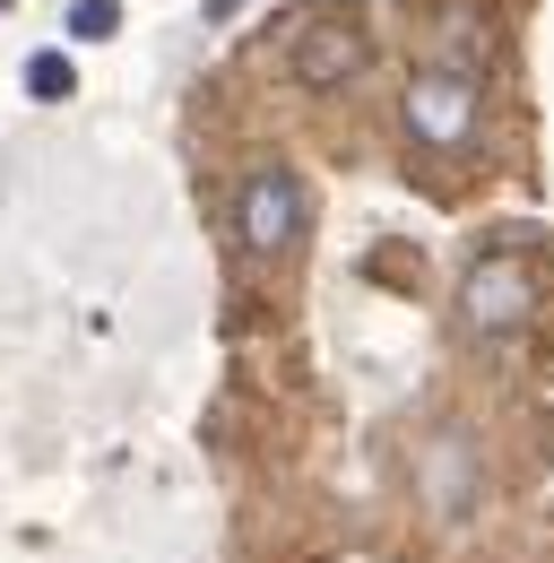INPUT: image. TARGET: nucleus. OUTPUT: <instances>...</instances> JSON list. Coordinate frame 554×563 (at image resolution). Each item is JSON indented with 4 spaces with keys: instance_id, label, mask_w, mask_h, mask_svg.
Segmentation results:
<instances>
[{
    "instance_id": "1",
    "label": "nucleus",
    "mask_w": 554,
    "mask_h": 563,
    "mask_svg": "<svg viewBox=\"0 0 554 563\" xmlns=\"http://www.w3.org/2000/svg\"><path fill=\"white\" fill-rule=\"evenodd\" d=\"M416 53L408 87H399V140H408V174L433 200L477 191L502 147V18L485 0H433L424 18L408 9Z\"/></svg>"
},
{
    "instance_id": "2",
    "label": "nucleus",
    "mask_w": 554,
    "mask_h": 563,
    "mask_svg": "<svg viewBox=\"0 0 554 563\" xmlns=\"http://www.w3.org/2000/svg\"><path fill=\"white\" fill-rule=\"evenodd\" d=\"M538 303H546V269H538V243H485L477 261H468V278H459V330L485 339V347H502V339H520L529 321H538Z\"/></svg>"
},
{
    "instance_id": "3",
    "label": "nucleus",
    "mask_w": 554,
    "mask_h": 563,
    "mask_svg": "<svg viewBox=\"0 0 554 563\" xmlns=\"http://www.w3.org/2000/svg\"><path fill=\"white\" fill-rule=\"evenodd\" d=\"M234 217H243V252L277 261V252H295V243H303V183H295L286 165H252Z\"/></svg>"
},
{
    "instance_id": "4",
    "label": "nucleus",
    "mask_w": 554,
    "mask_h": 563,
    "mask_svg": "<svg viewBox=\"0 0 554 563\" xmlns=\"http://www.w3.org/2000/svg\"><path fill=\"white\" fill-rule=\"evenodd\" d=\"M69 87H78V70H69V53H35V62H26V96H44V104H62Z\"/></svg>"
},
{
    "instance_id": "5",
    "label": "nucleus",
    "mask_w": 554,
    "mask_h": 563,
    "mask_svg": "<svg viewBox=\"0 0 554 563\" xmlns=\"http://www.w3.org/2000/svg\"><path fill=\"white\" fill-rule=\"evenodd\" d=\"M69 26H78V35H113V26H122V9H113V0H78V9H69Z\"/></svg>"
}]
</instances>
